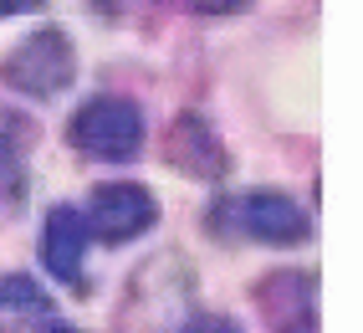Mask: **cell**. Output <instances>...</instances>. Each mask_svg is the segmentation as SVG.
Listing matches in <instances>:
<instances>
[{
  "instance_id": "9",
  "label": "cell",
  "mask_w": 363,
  "mask_h": 333,
  "mask_svg": "<svg viewBox=\"0 0 363 333\" xmlns=\"http://www.w3.org/2000/svg\"><path fill=\"white\" fill-rule=\"evenodd\" d=\"M174 11H195V16H225V11H240L246 0H164Z\"/></svg>"
},
{
  "instance_id": "13",
  "label": "cell",
  "mask_w": 363,
  "mask_h": 333,
  "mask_svg": "<svg viewBox=\"0 0 363 333\" xmlns=\"http://www.w3.org/2000/svg\"><path fill=\"white\" fill-rule=\"evenodd\" d=\"M41 333H82V328H62V323H52V328H41Z\"/></svg>"
},
{
  "instance_id": "2",
  "label": "cell",
  "mask_w": 363,
  "mask_h": 333,
  "mask_svg": "<svg viewBox=\"0 0 363 333\" xmlns=\"http://www.w3.org/2000/svg\"><path fill=\"white\" fill-rule=\"evenodd\" d=\"M0 77L16 92H31V98H57V92L77 77V52H72L67 31H36L16 46V52L0 62Z\"/></svg>"
},
{
  "instance_id": "6",
  "label": "cell",
  "mask_w": 363,
  "mask_h": 333,
  "mask_svg": "<svg viewBox=\"0 0 363 333\" xmlns=\"http://www.w3.org/2000/svg\"><path fill=\"white\" fill-rule=\"evenodd\" d=\"M82 256H87L82 210H77V205H52L46 231H41V261H46V272H52L57 282H67V288H87Z\"/></svg>"
},
{
  "instance_id": "3",
  "label": "cell",
  "mask_w": 363,
  "mask_h": 333,
  "mask_svg": "<svg viewBox=\"0 0 363 333\" xmlns=\"http://www.w3.org/2000/svg\"><path fill=\"white\" fill-rule=\"evenodd\" d=\"M220 226L251 236V241H272V246H292L307 236V210L281 195V190H246L220 205Z\"/></svg>"
},
{
  "instance_id": "7",
  "label": "cell",
  "mask_w": 363,
  "mask_h": 333,
  "mask_svg": "<svg viewBox=\"0 0 363 333\" xmlns=\"http://www.w3.org/2000/svg\"><path fill=\"white\" fill-rule=\"evenodd\" d=\"M26 149H31V118H21L16 108H0V170H11Z\"/></svg>"
},
{
  "instance_id": "11",
  "label": "cell",
  "mask_w": 363,
  "mask_h": 333,
  "mask_svg": "<svg viewBox=\"0 0 363 333\" xmlns=\"http://www.w3.org/2000/svg\"><path fill=\"white\" fill-rule=\"evenodd\" d=\"M46 0H0V21L6 16H26V11H41Z\"/></svg>"
},
{
  "instance_id": "8",
  "label": "cell",
  "mask_w": 363,
  "mask_h": 333,
  "mask_svg": "<svg viewBox=\"0 0 363 333\" xmlns=\"http://www.w3.org/2000/svg\"><path fill=\"white\" fill-rule=\"evenodd\" d=\"M0 307L6 313H46V293L31 277H0Z\"/></svg>"
},
{
  "instance_id": "5",
  "label": "cell",
  "mask_w": 363,
  "mask_h": 333,
  "mask_svg": "<svg viewBox=\"0 0 363 333\" xmlns=\"http://www.w3.org/2000/svg\"><path fill=\"white\" fill-rule=\"evenodd\" d=\"M164 159L174 164L179 175H195V180H220L225 164H230L220 133H215L200 113H179L174 118V129L164 138Z\"/></svg>"
},
{
  "instance_id": "1",
  "label": "cell",
  "mask_w": 363,
  "mask_h": 333,
  "mask_svg": "<svg viewBox=\"0 0 363 333\" xmlns=\"http://www.w3.org/2000/svg\"><path fill=\"white\" fill-rule=\"evenodd\" d=\"M67 133L87 159L123 164V159H133L143 149V113L128 98H92V103L77 108Z\"/></svg>"
},
{
  "instance_id": "12",
  "label": "cell",
  "mask_w": 363,
  "mask_h": 333,
  "mask_svg": "<svg viewBox=\"0 0 363 333\" xmlns=\"http://www.w3.org/2000/svg\"><path fill=\"white\" fill-rule=\"evenodd\" d=\"M286 333H318V328H312V323L302 318V323H286Z\"/></svg>"
},
{
  "instance_id": "10",
  "label": "cell",
  "mask_w": 363,
  "mask_h": 333,
  "mask_svg": "<svg viewBox=\"0 0 363 333\" xmlns=\"http://www.w3.org/2000/svg\"><path fill=\"white\" fill-rule=\"evenodd\" d=\"M179 333H240L230 318H220V313H205V318H189Z\"/></svg>"
},
{
  "instance_id": "4",
  "label": "cell",
  "mask_w": 363,
  "mask_h": 333,
  "mask_svg": "<svg viewBox=\"0 0 363 333\" xmlns=\"http://www.w3.org/2000/svg\"><path fill=\"white\" fill-rule=\"evenodd\" d=\"M154 221H159V200L143 185H123V180L98 185L92 200H87V210H82L87 236H98V241H108V246L133 241V236H143Z\"/></svg>"
}]
</instances>
